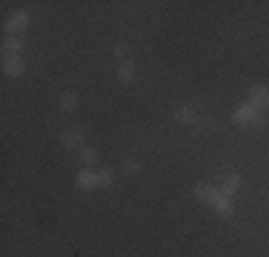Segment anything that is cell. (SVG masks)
Listing matches in <instances>:
<instances>
[{
	"instance_id": "3957f363",
	"label": "cell",
	"mask_w": 269,
	"mask_h": 257,
	"mask_svg": "<svg viewBox=\"0 0 269 257\" xmlns=\"http://www.w3.org/2000/svg\"><path fill=\"white\" fill-rule=\"evenodd\" d=\"M249 106H255L258 112H264V109H269V89L267 86H255L252 92H249Z\"/></svg>"
},
{
	"instance_id": "6da1fadb",
	"label": "cell",
	"mask_w": 269,
	"mask_h": 257,
	"mask_svg": "<svg viewBox=\"0 0 269 257\" xmlns=\"http://www.w3.org/2000/svg\"><path fill=\"white\" fill-rule=\"evenodd\" d=\"M235 123H238V126H246V123L261 126L264 120H261V112H258L255 106H249V103H246V106H241V109L235 112Z\"/></svg>"
},
{
	"instance_id": "7a4b0ae2",
	"label": "cell",
	"mask_w": 269,
	"mask_h": 257,
	"mask_svg": "<svg viewBox=\"0 0 269 257\" xmlns=\"http://www.w3.org/2000/svg\"><path fill=\"white\" fill-rule=\"evenodd\" d=\"M3 71H6L9 77H20V74L26 71V63L20 60V54H6V60H3Z\"/></svg>"
},
{
	"instance_id": "52a82bcc",
	"label": "cell",
	"mask_w": 269,
	"mask_h": 257,
	"mask_svg": "<svg viewBox=\"0 0 269 257\" xmlns=\"http://www.w3.org/2000/svg\"><path fill=\"white\" fill-rule=\"evenodd\" d=\"M175 120H181V123H195V120H198V109H195V106H181V109L175 112Z\"/></svg>"
},
{
	"instance_id": "5bb4252c",
	"label": "cell",
	"mask_w": 269,
	"mask_h": 257,
	"mask_svg": "<svg viewBox=\"0 0 269 257\" xmlns=\"http://www.w3.org/2000/svg\"><path fill=\"white\" fill-rule=\"evenodd\" d=\"M109 183H112V171H98V186H109Z\"/></svg>"
},
{
	"instance_id": "5b68a950",
	"label": "cell",
	"mask_w": 269,
	"mask_h": 257,
	"mask_svg": "<svg viewBox=\"0 0 269 257\" xmlns=\"http://www.w3.org/2000/svg\"><path fill=\"white\" fill-rule=\"evenodd\" d=\"M195 194H198L201 200H206V203H212V206H218L220 200H223V191H215V188H209V186H198Z\"/></svg>"
},
{
	"instance_id": "ba28073f",
	"label": "cell",
	"mask_w": 269,
	"mask_h": 257,
	"mask_svg": "<svg viewBox=\"0 0 269 257\" xmlns=\"http://www.w3.org/2000/svg\"><path fill=\"white\" fill-rule=\"evenodd\" d=\"M20 49H23V43H20L17 34H9V37L3 40V51H6V54H17Z\"/></svg>"
},
{
	"instance_id": "7c38bea8",
	"label": "cell",
	"mask_w": 269,
	"mask_h": 257,
	"mask_svg": "<svg viewBox=\"0 0 269 257\" xmlns=\"http://www.w3.org/2000/svg\"><path fill=\"white\" fill-rule=\"evenodd\" d=\"M75 106H78V97H75V94H72V92H69V94H63V97H60V109H75Z\"/></svg>"
},
{
	"instance_id": "9a60e30c",
	"label": "cell",
	"mask_w": 269,
	"mask_h": 257,
	"mask_svg": "<svg viewBox=\"0 0 269 257\" xmlns=\"http://www.w3.org/2000/svg\"><path fill=\"white\" fill-rule=\"evenodd\" d=\"M137 169H140V166H137L134 160H126V163H123V171H126V174H137Z\"/></svg>"
},
{
	"instance_id": "2e32d148",
	"label": "cell",
	"mask_w": 269,
	"mask_h": 257,
	"mask_svg": "<svg viewBox=\"0 0 269 257\" xmlns=\"http://www.w3.org/2000/svg\"><path fill=\"white\" fill-rule=\"evenodd\" d=\"M126 51H129V49H126L123 43H120V46H115V54H118V57H126Z\"/></svg>"
},
{
	"instance_id": "277c9868",
	"label": "cell",
	"mask_w": 269,
	"mask_h": 257,
	"mask_svg": "<svg viewBox=\"0 0 269 257\" xmlns=\"http://www.w3.org/2000/svg\"><path fill=\"white\" fill-rule=\"evenodd\" d=\"M60 143L69 146V149H78V146L83 143V132H81V129H66V132L60 135Z\"/></svg>"
},
{
	"instance_id": "30bf717a",
	"label": "cell",
	"mask_w": 269,
	"mask_h": 257,
	"mask_svg": "<svg viewBox=\"0 0 269 257\" xmlns=\"http://www.w3.org/2000/svg\"><path fill=\"white\" fill-rule=\"evenodd\" d=\"M132 77H134V66L132 63H123V66L118 69V80L120 83H132Z\"/></svg>"
},
{
	"instance_id": "8fae6325",
	"label": "cell",
	"mask_w": 269,
	"mask_h": 257,
	"mask_svg": "<svg viewBox=\"0 0 269 257\" xmlns=\"http://www.w3.org/2000/svg\"><path fill=\"white\" fill-rule=\"evenodd\" d=\"M238 183H241V177H238V174H229V177L223 180V188H220V191H223V194L229 197V194H232V191L238 188Z\"/></svg>"
},
{
	"instance_id": "9c48e42d",
	"label": "cell",
	"mask_w": 269,
	"mask_h": 257,
	"mask_svg": "<svg viewBox=\"0 0 269 257\" xmlns=\"http://www.w3.org/2000/svg\"><path fill=\"white\" fill-rule=\"evenodd\" d=\"M78 186H83V188L98 186V174H92V171H81V174H78Z\"/></svg>"
},
{
	"instance_id": "4fadbf2b",
	"label": "cell",
	"mask_w": 269,
	"mask_h": 257,
	"mask_svg": "<svg viewBox=\"0 0 269 257\" xmlns=\"http://www.w3.org/2000/svg\"><path fill=\"white\" fill-rule=\"evenodd\" d=\"M81 160H83L86 166H92V163L98 160V152H95V149H83V152H81Z\"/></svg>"
},
{
	"instance_id": "8992f818",
	"label": "cell",
	"mask_w": 269,
	"mask_h": 257,
	"mask_svg": "<svg viewBox=\"0 0 269 257\" xmlns=\"http://www.w3.org/2000/svg\"><path fill=\"white\" fill-rule=\"evenodd\" d=\"M23 26H29V15H26V12H15V15L9 17V23H6L9 34H15L17 29H23Z\"/></svg>"
}]
</instances>
